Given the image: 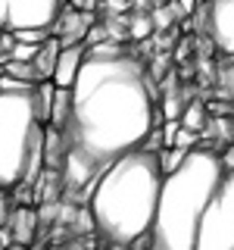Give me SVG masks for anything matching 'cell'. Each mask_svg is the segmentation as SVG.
<instances>
[{"instance_id": "obj_11", "label": "cell", "mask_w": 234, "mask_h": 250, "mask_svg": "<svg viewBox=\"0 0 234 250\" xmlns=\"http://www.w3.org/2000/svg\"><path fill=\"white\" fill-rule=\"evenodd\" d=\"M57 57H59V41L53 35H47L41 44H38L35 57H31V66H35V75L38 82H50L53 75V66H57Z\"/></svg>"}, {"instance_id": "obj_14", "label": "cell", "mask_w": 234, "mask_h": 250, "mask_svg": "<svg viewBox=\"0 0 234 250\" xmlns=\"http://www.w3.org/2000/svg\"><path fill=\"white\" fill-rule=\"evenodd\" d=\"M181 125H184V128H191V131H203V125H206V109H203V104L194 100V104L184 109Z\"/></svg>"}, {"instance_id": "obj_3", "label": "cell", "mask_w": 234, "mask_h": 250, "mask_svg": "<svg viewBox=\"0 0 234 250\" xmlns=\"http://www.w3.org/2000/svg\"><path fill=\"white\" fill-rule=\"evenodd\" d=\"M225 169L215 147L197 144L169 175H162L156 216L150 225V250H194L197 225Z\"/></svg>"}, {"instance_id": "obj_5", "label": "cell", "mask_w": 234, "mask_h": 250, "mask_svg": "<svg viewBox=\"0 0 234 250\" xmlns=\"http://www.w3.org/2000/svg\"><path fill=\"white\" fill-rule=\"evenodd\" d=\"M194 250H234V169L222 175L203 209Z\"/></svg>"}, {"instance_id": "obj_6", "label": "cell", "mask_w": 234, "mask_h": 250, "mask_svg": "<svg viewBox=\"0 0 234 250\" xmlns=\"http://www.w3.org/2000/svg\"><path fill=\"white\" fill-rule=\"evenodd\" d=\"M66 0H0V31L47 28L57 22Z\"/></svg>"}, {"instance_id": "obj_18", "label": "cell", "mask_w": 234, "mask_h": 250, "mask_svg": "<svg viewBox=\"0 0 234 250\" xmlns=\"http://www.w3.org/2000/svg\"><path fill=\"white\" fill-rule=\"evenodd\" d=\"M35 50H38V44H22V41H13V47H10V57H6V60H25V62H31Z\"/></svg>"}, {"instance_id": "obj_23", "label": "cell", "mask_w": 234, "mask_h": 250, "mask_svg": "<svg viewBox=\"0 0 234 250\" xmlns=\"http://www.w3.org/2000/svg\"><path fill=\"white\" fill-rule=\"evenodd\" d=\"M3 250H28V247H25V244H16V241H10V244H6Z\"/></svg>"}, {"instance_id": "obj_10", "label": "cell", "mask_w": 234, "mask_h": 250, "mask_svg": "<svg viewBox=\"0 0 234 250\" xmlns=\"http://www.w3.org/2000/svg\"><path fill=\"white\" fill-rule=\"evenodd\" d=\"M84 53H88V44H66V47L59 44V57H57V66H53V75H50V82L57 88H72Z\"/></svg>"}, {"instance_id": "obj_25", "label": "cell", "mask_w": 234, "mask_h": 250, "mask_svg": "<svg viewBox=\"0 0 234 250\" xmlns=\"http://www.w3.org/2000/svg\"><path fill=\"white\" fill-rule=\"evenodd\" d=\"M53 250H78V247H53Z\"/></svg>"}, {"instance_id": "obj_26", "label": "cell", "mask_w": 234, "mask_h": 250, "mask_svg": "<svg viewBox=\"0 0 234 250\" xmlns=\"http://www.w3.org/2000/svg\"><path fill=\"white\" fill-rule=\"evenodd\" d=\"M0 250H3V244H0Z\"/></svg>"}, {"instance_id": "obj_7", "label": "cell", "mask_w": 234, "mask_h": 250, "mask_svg": "<svg viewBox=\"0 0 234 250\" xmlns=\"http://www.w3.org/2000/svg\"><path fill=\"white\" fill-rule=\"evenodd\" d=\"M203 6V28L218 53L234 57V0H206Z\"/></svg>"}, {"instance_id": "obj_20", "label": "cell", "mask_w": 234, "mask_h": 250, "mask_svg": "<svg viewBox=\"0 0 234 250\" xmlns=\"http://www.w3.org/2000/svg\"><path fill=\"white\" fill-rule=\"evenodd\" d=\"M218 160H222V169H225V172L234 169V144H228L225 150H218Z\"/></svg>"}, {"instance_id": "obj_2", "label": "cell", "mask_w": 234, "mask_h": 250, "mask_svg": "<svg viewBox=\"0 0 234 250\" xmlns=\"http://www.w3.org/2000/svg\"><path fill=\"white\" fill-rule=\"evenodd\" d=\"M159 185V153L144 144L109 163L88 188V213L100 241L109 247H128L150 238Z\"/></svg>"}, {"instance_id": "obj_9", "label": "cell", "mask_w": 234, "mask_h": 250, "mask_svg": "<svg viewBox=\"0 0 234 250\" xmlns=\"http://www.w3.org/2000/svg\"><path fill=\"white\" fill-rule=\"evenodd\" d=\"M38 225H41V219H38V213L28 207V203H19V207L10 209V219H6L3 231L10 234V241H16V244H31V241L38 238Z\"/></svg>"}, {"instance_id": "obj_8", "label": "cell", "mask_w": 234, "mask_h": 250, "mask_svg": "<svg viewBox=\"0 0 234 250\" xmlns=\"http://www.w3.org/2000/svg\"><path fill=\"white\" fill-rule=\"evenodd\" d=\"M94 25V13L91 10H75V6H62V13L57 16V22L50 25L53 38L66 47V44H84V35Z\"/></svg>"}, {"instance_id": "obj_24", "label": "cell", "mask_w": 234, "mask_h": 250, "mask_svg": "<svg viewBox=\"0 0 234 250\" xmlns=\"http://www.w3.org/2000/svg\"><path fill=\"white\" fill-rule=\"evenodd\" d=\"M228 82H231V97H234V69H231V75H228Z\"/></svg>"}, {"instance_id": "obj_15", "label": "cell", "mask_w": 234, "mask_h": 250, "mask_svg": "<svg viewBox=\"0 0 234 250\" xmlns=\"http://www.w3.org/2000/svg\"><path fill=\"white\" fill-rule=\"evenodd\" d=\"M150 31H153V19H150V13H137V16H131V38H135V41L147 38Z\"/></svg>"}, {"instance_id": "obj_17", "label": "cell", "mask_w": 234, "mask_h": 250, "mask_svg": "<svg viewBox=\"0 0 234 250\" xmlns=\"http://www.w3.org/2000/svg\"><path fill=\"white\" fill-rule=\"evenodd\" d=\"M172 147H178V150H191V147H197V131H191V128H178L175 131V141H172Z\"/></svg>"}, {"instance_id": "obj_4", "label": "cell", "mask_w": 234, "mask_h": 250, "mask_svg": "<svg viewBox=\"0 0 234 250\" xmlns=\"http://www.w3.org/2000/svg\"><path fill=\"white\" fill-rule=\"evenodd\" d=\"M31 88L0 91V188L6 191L35 188L44 169V122L35 116Z\"/></svg>"}, {"instance_id": "obj_16", "label": "cell", "mask_w": 234, "mask_h": 250, "mask_svg": "<svg viewBox=\"0 0 234 250\" xmlns=\"http://www.w3.org/2000/svg\"><path fill=\"white\" fill-rule=\"evenodd\" d=\"M47 35H50L47 28H19V31H13V41H22V44H41Z\"/></svg>"}, {"instance_id": "obj_22", "label": "cell", "mask_w": 234, "mask_h": 250, "mask_svg": "<svg viewBox=\"0 0 234 250\" xmlns=\"http://www.w3.org/2000/svg\"><path fill=\"white\" fill-rule=\"evenodd\" d=\"M178 6H181V13H184V16H191V13H194V10L200 6V0H181Z\"/></svg>"}, {"instance_id": "obj_1", "label": "cell", "mask_w": 234, "mask_h": 250, "mask_svg": "<svg viewBox=\"0 0 234 250\" xmlns=\"http://www.w3.org/2000/svg\"><path fill=\"white\" fill-rule=\"evenodd\" d=\"M66 122V163L59 178L69 191L91 188L113 160L135 150L156 128L147 69L119 44H91L72 82Z\"/></svg>"}, {"instance_id": "obj_21", "label": "cell", "mask_w": 234, "mask_h": 250, "mask_svg": "<svg viewBox=\"0 0 234 250\" xmlns=\"http://www.w3.org/2000/svg\"><path fill=\"white\" fill-rule=\"evenodd\" d=\"M69 6H75V10H94L97 6V0H66Z\"/></svg>"}, {"instance_id": "obj_12", "label": "cell", "mask_w": 234, "mask_h": 250, "mask_svg": "<svg viewBox=\"0 0 234 250\" xmlns=\"http://www.w3.org/2000/svg\"><path fill=\"white\" fill-rule=\"evenodd\" d=\"M69 109H72V91H69V88H57V91H53V106H50V119H47V125L66 131Z\"/></svg>"}, {"instance_id": "obj_19", "label": "cell", "mask_w": 234, "mask_h": 250, "mask_svg": "<svg viewBox=\"0 0 234 250\" xmlns=\"http://www.w3.org/2000/svg\"><path fill=\"white\" fill-rule=\"evenodd\" d=\"M10 209H13L10 194H6V188H0V229H3V225H6V219H10Z\"/></svg>"}, {"instance_id": "obj_13", "label": "cell", "mask_w": 234, "mask_h": 250, "mask_svg": "<svg viewBox=\"0 0 234 250\" xmlns=\"http://www.w3.org/2000/svg\"><path fill=\"white\" fill-rule=\"evenodd\" d=\"M3 75L16 78V82H25V84H38V75H35V66L25 60H6L3 62Z\"/></svg>"}]
</instances>
